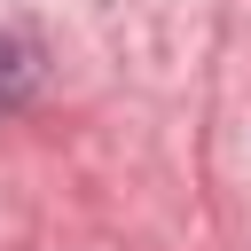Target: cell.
<instances>
[{
  "label": "cell",
  "mask_w": 251,
  "mask_h": 251,
  "mask_svg": "<svg viewBox=\"0 0 251 251\" xmlns=\"http://www.w3.org/2000/svg\"><path fill=\"white\" fill-rule=\"evenodd\" d=\"M31 86H39V55H31L16 31H0V110H24Z\"/></svg>",
  "instance_id": "6da1fadb"
}]
</instances>
